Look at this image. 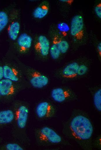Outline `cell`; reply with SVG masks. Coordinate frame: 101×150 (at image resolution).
Segmentation results:
<instances>
[{
    "label": "cell",
    "instance_id": "23",
    "mask_svg": "<svg viewBox=\"0 0 101 150\" xmlns=\"http://www.w3.org/2000/svg\"><path fill=\"white\" fill-rule=\"evenodd\" d=\"M95 12L97 16L101 18V3L97 4L95 7Z\"/></svg>",
    "mask_w": 101,
    "mask_h": 150
},
{
    "label": "cell",
    "instance_id": "21",
    "mask_svg": "<svg viewBox=\"0 0 101 150\" xmlns=\"http://www.w3.org/2000/svg\"><path fill=\"white\" fill-rule=\"evenodd\" d=\"M8 150H23V148L18 144L14 143H9L7 144L5 146Z\"/></svg>",
    "mask_w": 101,
    "mask_h": 150
},
{
    "label": "cell",
    "instance_id": "18",
    "mask_svg": "<svg viewBox=\"0 0 101 150\" xmlns=\"http://www.w3.org/2000/svg\"><path fill=\"white\" fill-rule=\"evenodd\" d=\"M94 104L96 109L99 112L101 111V89H99L93 95Z\"/></svg>",
    "mask_w": 101,
    "mask_h": 150
},
{
    "label": "cell",
    "instance_id": "2",
    "mask_svg": "<svg viewBox=\"0 0 101 150\" xmlns=\"http://www.w3.org/2000/svg\"><path fill=\"white\" fill-rule=\"evenodd\" d=\"M36 136L38 140L42 143L63 145L70 144L55 130L48 127H42L37 130Z\"/></svg>",
    "mask_w": 101,
    "mask_h": 150
},
{
    "label": "cell",
    "instance_id": "17",
    "mask_svg": "<svg viewBox=\"0 0 101 150\" xmlns=\"http://www.w3.org/2000/svg\"><path fill=\"white\" fill-rule=\"evenodd\" d=\"M54 37L61 53L63 54L66 53L69 48L68 42L65 40L59 39L57 36Z\"/></svg>",
    "mask_w": 101,
    "mask_h": 150
},
{
    "label": "cell",
    "instance_id": "13",
    "mask_svg": "<svg viewBox=\"0 0 101 150\" xmlns=\"http://www.w3.org/2000/svg\"><path fill=\"white\" fill-rule=\"evenodd\" d=\"M20 29V24L18 21L13 20L10 24L7 29V32L10 39L12 41L17 40Z\"/></svg>",
    "mask_w": 101,
    "mask_h": 150
},
{
    "label": "cell",
    "instance_id": "3",
    "mask_svg": "<svg viewBox=\"0 0 101 150\" xmlns=\"http://www.w3.org/2000/svg\"><path fill=\"white\" fill-rule=\"evenodd\" d=\"M84 22L83 17L76 15L72 19L70 32L71 35L76 40H80L84 35Z\"/></svg>",
    "mask_w": 101,
    "mask_h": 150
},
{
    "label": "cell",
    "instance_id": "9",
    "mask_svg": "<svg viewBox=\"0 0 101 150\" xmlns=\"http://www.w3.org/2000/svg\"><path fill=\"white\" fill-rule=\"evenodd\" d=\"M29 110L24 105H21L17 109L15 112L16 119L18 127L20 128H24L26 125Z\"/></svg>",
    "mask_w": 101,
    "mask_h": 150
},
{
    "label": "cell",
    "instance_id": "27",
    "mask_svg": "<svg viewBox=\"0 0 101 150\" xmlns=\"http://www.w3.org/2000/svg\"><path fill=\"white\" fill-rule=\"evenodd\" d=\"M59 1L61 2L67 3L69 4H71L73 1V0H60Z\"/></svg>",
    "mask_w": 101,
    "mask_h": 150
},
{
    "label": "cell",
    "instance_id": "8",
    "mask_svg": "<svg viewBox=\"0 0 101 150\" xmlns=\"http://www.w3.org/2000/svg\"><path fill=\"white\" fill-rule=\"evenodd\" d=\"M32 41V37L27 33L21 34L17 39V44L19 51L22 53L27 52L31 46Z\"/></svg>",
    "mask_w": 101,
    "mask_h": 150
},
{
    "label": "cell",
    "instance_id": "11",
    "mask_svg": "<svg viewBox=\"0 0 101 150\" xmlns=\"http://www.w3.org/2000/svg\"><path fill=\"white\" fill-rule=\"evenodd\" d=\"M79 65L76 62L71 63L67 65L62 71V75L64 78H72L77 76V71Z\"/></svg>",
    "mask_w": 101,
    "mask_h": 150
},
{
    "label": "cell",
    "instance_id": "22",
    "mask_svg": "<svg viewBox=\"0 0 101 150\" xmlns=\"http://www.w3.org/2000/svg\"><path fill=\"white\" fill-rule=\"evenodd\" d=\"M88 70L87 67L85 65L82 64L79 65L77 71V75L82 76L85 74Z\"/></svg>",
    "mask_w": 101,
    "mask_h": 150
},
{
    "label": "cell",
    "instance_id": "14",
    "mask_svg": "<svg viewBox=\"0 0 101 150\" xmlns=\"http://www.w3.org/2000/svg\"><path fill=\"white\" fill-rule=\"evenodd\" d=\"M49 10L48 3L44 2L35 9L33 12V16L36 18L42 19L47 15Z\"/></svg>",
    "mask_w": 101,
    "mask_h": 150
},
{
    "label": "cell",
    "instance_id": "15",
    "mask_svg": "<svg viewBox=\"0 0 101 150\" xmlns=\"http://www.w3.org/2000/svg\"><path fill=\"white\" fill-rule=\"evenodd\" d=\"M14 117V113L11 110H6L0 111V125L11 122Z\"/></svg>",
    "mask_w": 101,
    "mask_h": 150
},
{
    "label": "cell",
    "instance_id": "28",
    "mask_svg": "<svg viewBox=\"0 0 101 150\" xmlns=\"http://www.w3.org/2000/svg\"><path fill=\"white\" fill-rule=\"evenodd\" d=\"M1 95L0 94V97H1Z\"/></svg>",
    "mask_w": 101,
    "mask_h": 150
},
{
    "label": "cell",
    "instance_id": "24",
    "mask_svg": "<svg viewBox=\"0 0 101 150\" xmlns=\"http://www.w3.org/2000/svg\"><path fill=\"white\" fill-rule=\"evenodd\" d=\"M94 144L93 145L98 149H101V137L98 136L96 139L95 140L94 142Z\"/></svg>",
    "mask_w": 101,
    "mask_h": 150
},
{
    "label": "cell",
    "instance_id": "7",
    "mask_svg": "<svg viewBox=\"0 0 101 150\" xmlns=\"http://www.w3.org/2000/svg\"><path fill=\"white\" fill-rule=\"evenodd\" d=\"M48 82V77L39 72L34 71L31 73L30 82L33 87L42 88L46 86Z\"/></svg>",
    "mask_w": 101,
    "mask_h": 150
},
{
    "label": "cell",
    "instance_id": "20",
    "mask_svg": "<svg viewBox=\"0 0 101 150\" xmlns=\"http://www.w3.org/2000/svg\"><path fill=\"white\" fill-rule=\"evenodd\" d=\"M57 29L60 34L63 36H66L70 31V27L65 22H61L57 24Z\"/></svg>",
    "mask_w": 101,
    "mask_h": 150
},
{
    "label": "cell",
    "instance_id": "12",
    "mask_svg": "<svg viewBox=\"0 0 101 150\" xmlns=\"http://www.w3.org/2000/svg\"><path fill=\"white\" fill-rule=\"evenodd\" d=\"M3 67L4 78L9 80L13 82L18 81L19 74L16 69L8 65H4Z\"/></svg>",
    "mask_w": 101,
    "mask_h": 150
},
{
    "label": "cell",
    "instance_id": "1",
    "mask_svg": "<svg viewBox=\"0 0 101 150\" xmlns=\"http://www.w3.org/2000/svg\"><path fill=\"white\" fill-rule=\"evenodd\" d=\"M93 130L87 114L80 110H74L63 124L62 132L64 135L85 150L92 149Z\"/></svg>",
    "mask_w": 101,
    "mask_h": 150
},
{
    "label": "cell",
    "instance_id": "10",
    "mask_svg": "<svg viewBox=\"0 0 101 150\" xmlns=\"http://www.w3.org/2000/svg\"><path fill=\"white\" fill-rule=\"evenodd\" d=\"M15 89L13 82L5 78L0 80V94L3 96H8L13 95Z\"/></svg>",
    "mask_w": 101,
    "mask_h": 150
},
{
    "label": "cell",
    "instance_id": "4",
    "mask_svg": "<svg viewBox=\"0 0 101 150\" xmlns=\"http://www.w3.org/2000/svg\"><path fill=\"white\" fill-rule=\"evenodd\" d=\"M52 99L55 102L62 103L73 98L75 95L73 92L69 89L57 87L53 89L51 92Z\"/></svg>",
    "mask_w": 101,
    "mask_h": 150
},
{
    "label": "cell",
    "instance_id": "25",
    "mask_svg": "<svg viewBox=\"0 0 101 150\" xmlns=\"http://www.w3.org/2000/svg\"><path fill=\"white\" fill-rule=\"evenodd\" d=\"M3 78V67L0 66V80L2 79Z\"/></svg>",
    "mask_w": 101,
    "mask_h": 150
},
{
    "label": "cell",
    "instance_id": "16",
    "mask_svg": "<svg viewBox=\"0 0 101 150\" xmlns=\"http://www.w3.org/2000/svg\"><path fill=\"white\" fill-rule=\"evenodd\" d=\"M49 52L52 58L55 60L59 58L61 53L55 37L53 38L52 44L50 47Z\"/></svg>",
    "mask_w": 101,
    "mask_h": 150
},
{
    "label": "cell",
    "instance_id": "26",
    "mask_svg": "<svg viewBox=\"0 0 101 150\" xmlns=\"http://www.w3.org/2000/svg\"><path fill=\"white\" fill-rule=\"evenodd\" d=\"M97 49L100 56L101 54V43H100L97 46Z\"/></svg>",
    "mask_w": 101,
    "mask_h": 150
},
{
    "label": "cell",
    "instance_id": "6",
    "mask_svg": "<svg viewBox=\"0 0 101 150\" xmlns=\"http://www.w3.org/2000/svg\"><path fill=\"white\" fill-rule=\"evenodd\" d=\"M50 47V42L47 38L43 35H39L35 44V50L41 55L46 57L49 54Z\"/></svg>",
    "mask_w": 101,
    "mask_h": 150
},
{
    "label": "cell",
    "instance_id": "5",
    "mask_svg": "<svg viewBox=\"0 0 101 150\" xmlns=\"http://www.w3.org/2000/svg\"><path fill=\"white\" fill-rule=\"evenodd\" d=\"M36 112L37 117L41 119L47 118L53 116L56 112L54 107L47 102L39 103L36 108Z\"/></svg>",
    "mask_w": 101,
    "mask_h": 150
},
{
    "label": "cell",
    "instance_id": "19",
    "mask_svg": "<svg viewBox=\"0 0 101 150\" xmlns=\"http://www.w3.org/2000/svg\"><path fill=\"white\" fill-rule=\"evenodd\" d=\"M9 21L8 16L4 11H0V33L7 25Z\"/></svg>",
    "mask_w": 101,
    "mask_h": 150
}]
</instances>
